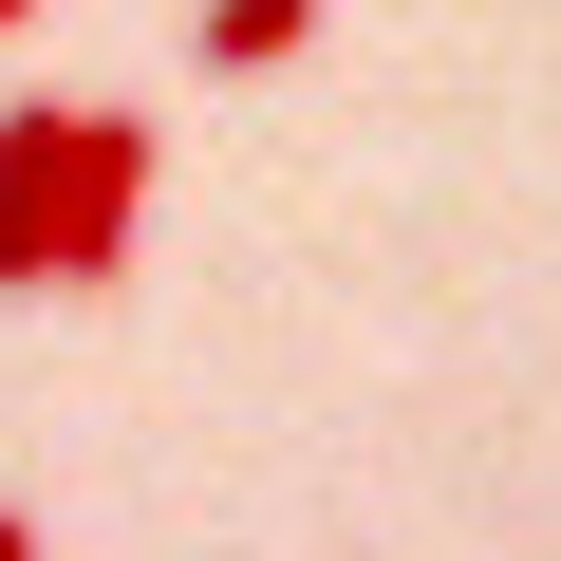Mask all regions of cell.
I'll return each mask as SVG.
<instances>
[{
  "mask_svg": "<svg viewBox=\"0 0 561 561\" xmlns=\"http://www.w3.org/2000/svg\"><path fill=\"white\" fill-rule=\"evenodd\" d=\"M319 20H337V0H187V57H206V76H280Z\"/></svg>",
  "mask_w": 561,
  "mask_h": 561,
  "instance_id": "3",
  "label": "cell"
},
{
  "mask_svg": "<svg viewBox=\"0 0 561 561\" xmlns=\"http://www.w3.org/2000/svg\"><path fill=\"white\" fill-rule=\"evenodd\" d=\"M0 561H38V505H0Z\"/></svg>",
  "mask_w": 561,
  "mask_h": 561,
  "instance_id": "4",
  "label": "cell"
},
{
  "mask_svg": "<svg viewBox=\"0 0 561 561\" xmlns=\"http://www.w3.org/2000/svg\"><path fill=\"white\" fill-rule=\"evenodd\" d=\"M20 20H57V0H0V38H20Z\"/></svg>",
  "mask_w": 561,
  "mask_h": 561,
  "instance_id": "5",
  "label": "cell"
},
{
  "mask_svg": "<svg viewBox=\"0 0 561 561\" xmlns=\"http://www.w3.org/2000/svg\"><path fill=\"white\" fill-rule=\"evenodd\" d=\"M150 225V113H76V206H57V280H113Z\"/></svg>",
  "mask_w": 561,
  "mask_h": 561,
  "instance_id": "2",
  "label": "cell"
},
{
  "mask_svg": "<svg viewBox=\"0 0 561 561\" xmlns=\"http://www.w3.org/2000/svg\"><path fill=\"white\" fill-rule=\"evenodd\" d=\"M57 206H76V113L0 94V300H57Z\"/></svg>",
  "mask_w": 561,
  "mask_h": 561,
  "instance_id": "1",
  "label": "cell"
}]
</instances>
